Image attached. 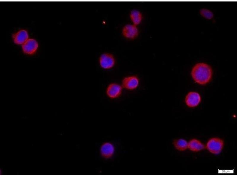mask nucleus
<instances>
[{
  "mask_svg": "<svg viewBox=\"0 0 237 177\" xmlns=\"http://www.w3.org/2000/svg\"><path fill=\"white\" fill-rule=\"evenodd\" d=\"M204 145L197 139H192L188 142V148L192 151H199L204 149Z\"/></svg>",
  "mask_w": 237,
  "mask_h": 177,
  "instance_id": "11",
  "label": "nucleus"
},
{
  "mask_svg": "<svg viewBox=\"0 0 237 177\" xmlns=\"http://www.w3.org/2000/svg\"><path fill=\"white\" fill-rule=\"evenodd\" d=\"M172 144L174 148L178 151H184L188 148V142L184 139H174L172 141Z\"/></svg>",
  "mask_w": 237,
  "mask_h": 177,
  "instance_id": "13",
  "label": "nucleus"
},
{
  "mask_svg": "<svg viewBox=\"0 0 237 177\" xmlns=\"http://www.w3.org/2000/svg\"><path fill=\"white\" fill-rule=\"evenodd\" d=\"M212 70L207 64L198 63L193 68L191 75L194 81L201 84H205L210 80L212 76Z\"/></svg>",
  "mask_w": 237,
  "mask_h": 177,
  "instance_id": "1",
  "label": "nucleus"
},
{
  "mask_svg": "<svg viewBox=\"0 0 237 177\" xmlns=\"http://www.w3.org/2000/svg\"><path fill=\"white\" fill-rule=\"evenodd\" d=\"M99 63L101 68L105 70H109L113 68L116 63L114 56L110 53L102 54L99 59Z\"/></svg>",
  "mask_w": 237,
  "mask_h": 177,
  "instance_id": "4",
  "label": "nucleus"
},
{
  "mask_svg": "<svg viewBox=\"0 0 237 177\" xmlns=\"http://www.w3.org/2000/svg\"><path fill=\"white\" fill-rule=\"evenodd\" d=\"M122 33L123 36L129 40H133L136 38L139 34L137 26L133 24H127L123 27Z\"/></svg>",
  "mask_w": 237,
  "mask_h": 177,
  "instance_id": "7",
  "label": "nucleus"
},
{
  "mask_svg": "<svg viewBox=\"0 0 237 177\" xmlns=\"http://www.w3.org/2000/svg\"><path fill=\"white\" fill-rule=\"evenodd\" d=\"M117 151L116 144L111 141H106L103 142L99 149L100 157L105 160L113 159L115 157Z\"/></svg>",
  "mask_w": 237,
  "mask_h": 177,
  "instance_id": "2",
  "label": "nucleus"
},
{
  "mask_svg": "<svg viewBox=\"0 0 237 177\" xmlns=\"http://www.w3.org/2000/svg\"><path fill=\"white\" fill-rule=\"evenodd\" d=\"M140 83L139 78L135 75L129 76L122 79L121 86L123 88L128 90H133L137 88Z\"/></svg>",
  "mask_w": 237,
  "mask_h": 177,
  "instance_id": "6",
  "label": "nucleus"
},
{
  "mask_svg": "<svg viewBox=\"0 0 237 177\" xmlns=\"http://www.w3.org/2000/svg\"><path fill=\"white\" fill-rule=\"evenodd\" d=\"M200 13L201 15L204 17L208 19H211L213 16V14L212 12L208 10L203 9L200 11Z\"/></svg>",
  "mask_w": 237,
  "mask_h": 177,
  "instance_id": "14",
  "label": "nucleus"
},
{
  "mask_svg": "<svg viewBox=\"0 0 237 177\" xmlns=\"http://www.w3.org/2000/svg\"><path fill=\"white\" fill-rule=\"evenodd\" d=\"M28 32L24 30L19 31L12 36L14 42L17 44H23L28 39Z\"/></svg>",
  "mask_w": 237,
  "mask_h": 177,
  "instance_id": "10",
  "label": "nucleus"
},
{
  "mask_svg": "<svg viewBox=\"0 0 237 177\" xmlns=\"http://www.w3.org/2000/svg\"><path fill=\"white\" fill-rule=\"evenodd\" d=\"M121 86L116 83H111L107 86L105 93L109 98L115 99L119 97L121 95L123 90Z\"/></svg>",
  "mask_w": 237,
  "mask_h": 177,
  "instance_id": "5",
  "label": "nucleus"
},
{
  "mask_svg": "<svg viewBox=\"0 0 237 177\" xmlns=\"http://www.w3.org/2000/svg\"><path fill=\"white\" fill-rule=\"evenodd\" d=\"M129 17L132 24L137 26L142 21V15L139 11L134 9L130 12Z\"/></svg>",
  "mask_w": 237,
  "mask_h": 177,
  "instance_id": "12",
  "label": "nucleus"
},
{
  "mask_svg": "<svg viewBox=\"0 0 237 177\" xmlns=\"http://www.w3.org/2000/svg\"><path fill=\"white\" fill-rule=\"evenodd\" d=\"M201 101V97L198 94L195 92H190L186 96L185 101L187 105L190 107L198 105Z\"/></svg>",
  "mask_w": 237,
  "mask_h": 177,
  "instance_id": "9",
  "label": "nucleus"
},
{
  "mask_svg": "<svg viewBox=\"0 0 237 177\" xmlns=\"http://www.w3.org/2000/svg\"><path fill=\"white\" fill-rule=\"evenodd\" d=\"M224 146V142L222 140L218 137H213L208 141L206 148L211 153L218 154L222 151Z\"/></svg>",
  "mask_w": 237,
  "mask_h": 177,
  "instance_id": "3",
  "label": "nucleus"
},
{
  "mask_svg": "<svg viewBox=\"0 0 237 177\" xmlns=\"http://www.w3.org/2000/svg\"><path fill=\"white\" fill-rule=\"evenodd\" d=\"M38 47L37 41L33 39H28L22 45L23 52L27 54L33 55L36 51Z\"/></svg>",
  "mask_w": 237,
  "mask_h": 177,
  "instance_id": "8",
  "label": "nucleus"
}]
</instances>
